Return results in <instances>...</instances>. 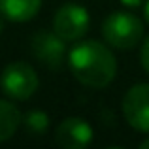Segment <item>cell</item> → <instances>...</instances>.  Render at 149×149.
<instances>
[{
  "label": "cell",
  "mask_w": 149,
  "mask_h": 149,
  "mask_svg": "<svg viewBox=\"0 0 149 149\" xmlns=\"http://www.w3.org/2000/svg\"><path fill=\"white\" fill-rule=\"evenodd\" d=\"M68 66L81 85L104 89L117 74V61L111 49L98 40H81L68 51Z\"/></svg>",
  "instance_id": "1"
},
{
  "label": "cell",
  "mask_w": 149,
  "mask_h": 149,
  "mask_svg": "<svg viewBox=\"0 0 149 149\" xmlns=\"http://www.w3.org/2000/svg\"><path fill=\"white\" fill-rule=\"evenodd\" d=\"M102 38L108 45L121 51L134 49L143 38V23L128 11H113L102 23Z\"/></svg>",
  "instance_id": "2"
},
{
  "label": "cell",
  "mask_w": 149,
  "mask_h": 149,
  "mask_svg": "<svg viewBox=\"0 0 149 149\" xmlns=\"http://www.w3.org/2000/svg\"><path fill=\"white\" fill-rule=\"evenodd\" d=\"M38 74L29 62H11L2 70L0 76V89L4 95L13 100H29L38 91Z\"/></svg>",
  "instance_id": "3"
},
{
  "label": "cell",
  "mask_w": 149,
  "mask_h": 149,
  "mask_svg": "<svg viewBox=\"0 0 149 149\" xmlns=\"http://www.w3.org/2000/svg\"><path fill=\"white\" fill-rule=\"evenodd\" d=\"M91 17L79 4H64L53 15V32L64 42H77L87 34Z\"/></svg>",
  "instance_id": "4"
},
{
  "label": "cell",
  "mask_w": 149,
  "mask_h": 149,
  "mask_svg": "<svg viewBox=\"0 0 149 149\" xmlns=\"http://www.w3.org/2000/svg\"><path fill=\"white\" fill-rule=\"evenodd\" d=\"M125 121L134 130L149 134V83H138L123 96Z\"/></svg>",
  "instance_id": "5"
},
{
  "label": "cell",
  "mask_w": 149,
  "mask_h": 149,
  "mask_svg": "<svg viewBox=\"0 0 149 149\" xmlns=\"http://www.w3.org/2000/svg\"><path fill=\"white\" fill-rule=\"evenodd\" d=\"M93 127L81 117H68L55 130V142L64 149H85L93 142Z\"/></svg>",
  "instance_id": "6"
},
{
  "label": "cell",
  "mask_w": 149,
  "mask_h": 149,
  "mask_svg": "<svg viewBox=\"0 0 149 149\" xmlns=\"http://www.w3.org/2000/svg\"><path fill=\"white\" fill-rule=\"evenodd\" d=\"M32 53L42 64L61 68L66 57V44L55 32H38L32 38Z\"/></svg>",
  "instance_id": "7"
},
{
  "label": "cell",
  "mask_w": 149,
  "mask_h": 149,
  "mask_svg": "<svg viewBox=\"0 0 149 149\" xmlns=\"http://www.w3.org/2000/svg\"><path fill=\"white\" fill-rule=\"evenodd\" d=\"M42 0H0V15L8 21L25 23L38 15Z\"/></svg>",
  "instance_id": "8"
},
{
  "label": "cell",
  "mask_w": 149,
  "mask_h": 149,
  "mask_svg": "<svg viewBox=\"0 0 149 149\" xmlns=\"http://www.w3.org/2000/svg\"><path fill=\"white\" fill-rule=\"evenodd\" d=\"M23 123V115L15 104L0 100V143L10 140Z\"/></svg>",
  "instance_id": "9"
},
{
  "label": "cell",
  "mask_w": 149,
  "mask_h": 149,
  "mask_svg": "<svg viewBox=\"0 0 149 149\" xmlns=\"http://www.w3.org/2000/svg\"><path fill=\"white\" fill-rule=\"evenodd\" d=\"M25 128L32 136H44L49 128V115L42 109H30L25 117H23Z\"/></svg>",
  "instance_id": "10"
},
{
  "label": "cell",
  "mask_w": 149,
  "mask_h": 149,
  "mask_svg": "<svg viewBox=\"0 0 149 149\" xmlns=\"http://www.w3.org/2000/svg\"><path fill=\"white\" fill-rule=\"evenodd\" d=\"M140 62H142L143 70L149 74V36L143 40V44H142V51H140Z\"/></svg>",
  "instance_id": "11"
},
{
  "label": "cell",
  "mask_w": 149,
  "mask_h": 149,
  "mask_svg": "<svg viewBox=\"0 0 149 149\" xmlns=\"http://www.w3.org/2000/svg\"><path fill=\"white\" fill-rule=\"evenodd\" d=\"M143 2L146 0H121V4L127 8H140V6H143Z\"/></svg>",
  "instance_id": "12"
},
{
  "label": "cell",
  "mask_w": 149,
  "mask_h": 149,
  "mask_svg": "<svg viewBox=\"0 0 149 149\" xmlns=\"http://www.w3.org/2000/svg\"><path fill=\"white\" fill-rule=\"evenodd\" d=\"M143 19H146L147 25H149V0L143 2Z\"/></svg>",
  "instance_id": "13"
},
{
  "label": "cell",
  "mask_w": 149,
  "mask_h": 149,
  "mask_svg": "<svg viewBox=\"0 0 149 149\" xmlns=\"http://www.w3.org/2000/svg\"><path fill=\"white\" fill-rule=\"evenodd\" d=\"M140 149H149V138H146L142 143H140Z\"/></svg>",
  "instance_id": "14"
},
{
  "label": "cell",
  "mask_w": 149,
  "mask_h": 149,
  "mask_svg": "<svg viewBox=\"0 0 149 149\" xmlns=\"http://www.w3.org/2000/svg\"><path fill=\"white\" fill-rule=\"evenodd\" d=\"M2 30H4V19H2V15H0V34H2Z\"/></svg>",
  "instance_id": "15"
}]
</instances>
